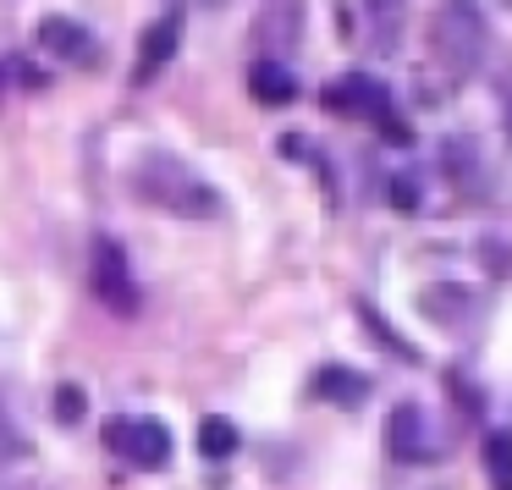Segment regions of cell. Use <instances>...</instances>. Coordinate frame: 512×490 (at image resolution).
I'll return each mask as SVG.
<instances>
[{
    "label": "cell",
    "mask_w": 512,
    "mask_h": 490,
    "mask_svg": "<svg viewBox=\"0 0 512 490\" xmlns=\"http://www.w3.org/2000/svg\"><path fill=\"white\" fill-rule=\"evenodd\" d=\"M127 188L149 204V210H166L177 221H215L226 210L221 188L204 182L188 160H177L171 149H144V155L127 166Z\"/></svg>",
    "instance_id": "obj_1"
},
{
    "label": "cell",
    "mask_w": 512,
    "mask_h": 490,
    "mask_svg": "<svg viewBox=\"0 0 512 490\" xmlns=\"http://www.w3.org/2000/svg\"><path fill=\"white\" fill-rule=\"evenodd\" d=\"M490 50V23L479 6H441L430 17V61L446 78H468L474 67H485Z\"/></svg>",
    "instance_id": "obj_2"
},
{
    "label": "cell",
    "mask_w": 512,
    "mask_h": 490,
    "mask_svg": "<svg viewBox=\"0 0 512 490\" xmlns=\"http://www.w3.org/2000/svg\"><path fill=\"white\" fill-rule=\"evenodd\" d=\"M100 441H105V452H111L116 463L138 468V474H160V468L171 463V430L160 419H149V413H122V419H105Z\"/></svg>",
    "instance_id": "obj_3"
},
{
    "label": "cell",
    "mask_w": 512,
    "mask_h": 490,
    "mask_svg": "<svg viewBox=\"0 0 512 490\" xmlns=\"http://www.w3.org/2000/svg\"><path fill=\"white\" fill-rule=\"evenodd\" d=\"M89 292L100 298V309H111L116 320H133L144 309V287L133 281V265H127V248L116 237H94L89 248Z\"/></svg>",
    "instance_id": "obj_4"
},
{
    "label": "cell",
    "mask_w": 512,
    "mask_h": 490,
    "mask_svg": "<svg viewBox=\"0 0 512 490\" xmlns=\"http://www.w3.org/2000/svg\"><path fill=\"white\" fill-rule=\"evenodd\" d=\"M325 105H331L336 116H369V122L391 138V144H413V127H402L397 116H391V94L380 89L375 78H364V72L336 78L331 89H325Z\"/></svg>",
    "instance_id": "obj_5"
},
{
    "label": "cell",
    "mask_w": 512,
    "mask_h": 490,
    "mask_svg": "<svg viewBox=\"0 0 512 490\" xmlns=\"http://www.w3.org/2000/svg\"><path fill=\"white\" fill-rule=\"evenodd\" d=\"M386 452H391V463H435L441 441L430 435V413H424L419 402H397V408H391Z\"/></svg>",
    "instance_id": "obj_6"
},
{
    "label": "cell",
    "mask_w": 512,
    "mask_h": 490,
    "mask_svg": "<svg viewBox=\"0 0 512 490\" xmlns=\"http://www.w3.org/2000/svg\"><path fill=\"white\" fill-rule=\"evenodd\" d=\"M303 39V6H265L254 23V45L259 61H287Z\"/></svg>",
    "instance_id": "obj_7"
},
{
    "label": "cell",
    "mask_w": 512,
    "mask_h": 490,
    "mask_svg": "<svg viewBox=\"0 0 512 490\" xmlns=\"http://www.w3.org/2000/svg\"><path fill=\"white\" fill-rule=\"evenodd\" d=\"M419 314L435 320L441 331H468L479 320V298L468 287H424L419 292Z\"/></svg>",
    "instance_id": "obj_8"
},
{
    "label": "cell",
    "mask_w": 512,
    "mask_h": 490,
    "mask_svg": "<svg viewBox=\"0 0 512 490\" xmlns=\"http://www.w3.org/2000/svg\"><path fill=\"white\" fill-rule=\"evenodd\" d=\"M177 45H182V12H166L160 23H149V34L138 39V83H149L160 67H171L177 61Z\"/></svg>",
    "instance_id": "obj_9"
},
{
    "label": "cell",
    "mask_w": 512,
    "mask_h": 490,
    "mask_svg": "<svg viewBox=\"0 0 512 490\" xmlns=\"http://www.w3.org/2000/svg\"><path fill=\"white\" fill-rule=\"evenodd\" d=\"M309 391L320 402H336V408H364V397L375 386H369V375H358V369H347V364H320L309 380Z\"/></svg>",
    "instance_id": "obj_10"
},
{
    "label": "cell",
    "mask_w": 512,
    "mask_h": 490,
    "mask_svg": "<svg viewBox=\"0 0 512 490\" xmlns=\"http://www.w3.org/2000/svg\"><path fill=\"white\" fill-rule=\"evenodd\" d=\"M39 50L56 61H94V39L78 17H45L39 23Z\"/></svg>",
    "instance_id": "obj_11"
},
{
    "label": "cell",
    "mask_w": 512,
    "mask_h": 490,
    "mask_svg": "<svg viewBox=\"0 0 512 490\" xmlns=\"http://www.w3.org/2000/svg\"><path fill=\"white\" fill-rule=\"evenodd\" d=\"M248 94H254V105L276 111V105L298 100V78H292L287 61H254V67H248Z\"/></svg>",
    "instance_id": "obj_12"
},
{
    "label": "cell",
    "mask_w": 512,
    "mask_h": 490,
    "mask_svg": "<svg viewBox=\"0 0 512 490\" xmlns=\"http://www.w3.org/2000/svg\"><path fill=\"white\" fill-rule=\"evenodd\" d=\"M353 309H358V320H364V331H369V336H375V342H380V347H386V353H391V358H402V364H419V358H424V353H419V347H413V342H408V336H397V325H391V320H386V314H380V309H375V303H364V298H358V303H353Z\"/></svg>",
    "instance_id": "obj_13"
},
{
    "label": "cell",
    "mask_w": 512,
    "mask_h": 490,
    "mask_svg": "<svg viewBox=\"0 0 512 490\" xmlns=\"http://www.w3.org/2000/svg\"><path fill=\"white\" fill-rule=\"evenodd\" d=\"M237 446H243V435H237L232 419H221V413L199 419V457H204V463H226Z\"/></svg>",
    "instance_id": "obj_14"
},
{
    "label": "cell",
    "mask_w": 512,
    "mask_h": 490,
    "mask_svg": "<svg viewBox=\"0 0 512 490\" xmlns=\"http://www.w3.org/2000/svg\"><path fill=\"white\" fill-rule=\"evenodd\" d=\"M479 457H485L490 490H512V435L507 430H490L485 446H479Z\"/></svg>",
    "instance_id": "obj_15"
},
{
    "label": "cell",
    "mask_w": 512,
    "mask_h": 490,
    "mask_svg": "<svg viewBox=\"0 0 512 490\" xmlns=\"http://www.w3.org/2000/svg\"><path fill=\"white\" fill-rule=\"evenodd\" d=\"M28 452H34V441L23 435V424H17L12 413L0 408V468H6V463H23Z\"/></svg>",
    "instance_id": "obj_16"
},
{
    "label": "cell",
    "mask_w": 512,
    "mask_h": 490,
    "mask_svg": "<svg viewBox=\"0 0 512 490\" xmlns=\"http://www.w3.org/2000/svg\"><path fill=\"white\" fill-rule=\"evenodd\" d=\"M364 17L375 23V50H391V45H397V17H402V6H364Z\"/></svg>",
    "instance_id": "obj_17"
},
{
    "label": "cell",
    "mask_w": 512,
    "mask_h": 490,
    "mask_svg": "<svg viewBox=\"0 0 512 490\" xmlns=\"http://www.w3.org/2000/svg\"><path fill=\"white\" fill-rule=\"evenodd\" d=\"M50 408H56V419H61V424H78L89 402H83V391H78V386H56V397H50Z\"/></svg>",
    "instance_id": "obj_18"
},
{
    "label": "cell",
    "mask_w": 512,
    "mask_h": 490,
    "mask_svg": "<svg viewBox=\"0 0 512 490\" xmlns=\"http://www.w3.org/2000/svg\"><path fill=\"white\" fill-rule=\"evenodd\" d=\"M391 204H397V210H419V182H413V177H391Z\"/></svg>",
    "instance_id": "obj_19"
},
{
    "label": "cell",
    "mask_w": 512,
    "mask_h": 490,
    "mask_svg": "<svg viewBox=\"0 0 512 490\" xmlns=\"http://www.w3.org/2000/svg\"><path fill=\"white\" fill-rule=\"evenodd\" d=\"M0 490H50V485H39V479H0Z\"/></svg>",
    "instance_id": "obj_20"
},
{
    "label": "cell",
    "mask_w": 512,
    "mask_h": 490,
    "mask_svg": "<svg viewBox=\"0 0 512 490\" xmlns=\"http://www.w3.org/2000/svg\"><path fill=\"white\" fill-rule=\"evenodd\" d=\"M507 122H512V83H507Z\"/></svg>",
    "instance_id": "obj_21"
}]
</instances>
